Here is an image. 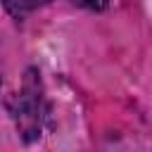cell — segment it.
Returning <instances> with one entry per match:
<instances>
[{"label": "cell", "mask_w": 152, "mask_h": 152, "mask_svg": "<svg viewBox=\"0 0 152 152\" xmlns=\"http://www.w3.org/2000/svg\"><path fill=\"white\" fill-rule=\"evenodd\" d=\"M74 2H78V5H86V7H93V10H95V7L100 10V7L104 5V0H74Z\"/></svg>", "instance_id": "3"}, {"label": "cell", "mask_w": 152, "mask_h": 152, "mask_svg": "<svg viewBox=\"0 0 152 152\" xmlns=\"http://www.w3.org/2000/svg\"><path fill=\"white\" fill-rule=\"evenodd\" d=\"M48 2H50V0H2L5 10H7L12 17H17V19H24L26 14H31L33 10H38V7L48 5Z\"/></svg>", "instance_id": "2"}, {"label": "cell", "mask_w": 152, "mask_h": 152, "mask_svg": "<svg viewBox=\"0 0 152 152\" xmlns=\"http://www.w3.org/2000/svg\"><path fill=\"white\" fill-rule=\"evenodd\" d=\"M10 112H12V119L17 124L19 135L26 142H33V140L40 138L43 119H45V97H43L40 74L36 69L26 71L19 93L10 102Z\"/></svg>", "instance_id": "1"}]
</instances>
